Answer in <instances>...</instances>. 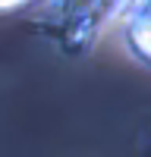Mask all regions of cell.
<instances>
[{
	"instance_id": "6da1fadb",
	"label": "cell",
	"mask_w": 151,
	"mask_h": 157,
	"mask_svg": "<svg viewBox=\"0 0 151 157\" xmlns=\"http://www.w3.org/2000/svg\"><path fill=\"white\" fill-rule=\"evenodd\" d=\"M126 38H129L132 54L151 63V6H145V10L132 19V25H129V32H126Z\"/></svg>"
}]
</instances>
